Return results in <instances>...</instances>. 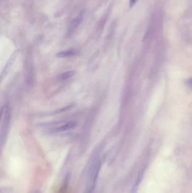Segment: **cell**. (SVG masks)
<instances>
[{
	"label": "cell",
	"instance_id": "6da1fadb",
	"mask_svg": "<svg viewBox=\"0 0 192 193\" xmlns=\"http://www.w3.org/2000/svg\"><path fill=\"white\" fill-rule=\"evenodd\" d=\"M4 116L1 128L0 129V148L3 146L9 131L10 120L11 117V111L9 103H7L4 107Z\"/></svg>",
	"mask_w": 192,
	"mask_h": 193
},
{
	"label": "cell",
	"instance_id": "7a4b0ae2",
	"mask_svg": "<svg viewBox=\"0 0 192 193\" xmlns=\"http://www.w3.org/2000/svg\"><path fill=\"white\" fill-rule=\"evenodd\" d=\"M101 163L100 160H97L95 162L93 166H92L90 172V178L88 184L86 187L85 191L84 193H93L95 186L96 185L97 178L100 169Z\"/></svg>",
	"mask_w": 192,
	"mask_h": 193
},
{
	"label": "cell",
	"instance_id": "3957f363",
	"mask_svg": "<svg viewBox=\"0 0 192 193\" xmlns=\"http://www.w3.org/2000/svg\"><path fill=\"white\" fill-rule=\"evenodd\" d=\"M19 52H20V49H16L14 52L12 53V54L7 60L5 66H4L3 70L0 75V84L3 81V79L6 77L7 74H9L10 71L12 67V65L16 62V60L18 56Z\"/></svg>",
	"mask_w": 192,
	"mask_h": 193
},
{
	"label": "cell",
	"instance_id": "277c9868",
	"mask_svg": "<svg viewBox=\"0 0 192 193\" xmlns=\"http://www.w3.org/2000/svg\"><path fill=\"white\" fill-rule=\"evenodd\" d=\"M83 18V13L81 12L79 16H77L76 18L74 19L73 21H71L69 28H68V36H70L74 33V32L76 30L77 28L78 27V25L82 23Z\"/></svg>",
	"mask_w": 192,
	"mask_h": 193
},
{
	"label": "cell",
	"instance_id": "5b68a950",
	"mask_svg": "<svg viewBox=\"0 0 192 193\" xmlns=\"http://www.w3.org/2000/svg\"><path fill=\"white\" fill-rule=\"evenodd\" d=\"M146 166L145 164H144L142 166V167L139 170V173L137 174V177L136 178L135 182L132 188L131 193H137L138 187L139 186L140 184H141V181L143 180L144 175L145 174V172L146 171Z\"/></svg>",
	"mask_w": 192,
	"mask_h": 193
},
{
	"label": "cell",
	"instance_id": "8992f818",
	"mask_svg": "<svg viewBox=\"0 0 192 193\" xmlns=\"http://www.w3.org/2000/svg\"><path fill=\"white\" fill-rule=\"evenodd\" d=\"M77 51L74 49H68L64 51H61L56 54V57L58 58H68L72 57L74 55H77Z\"/></svg>",
	"mask_w": 192,
	"mask_h": 193
},
{
	"label": "cell",
	"instance_id": "52a82bcc",
	"mask_svg": "<svg viewBox=\"0 0 192 193\" xmlns=\"http://www.w3.org/2000/svg\"><path fill=\"white\" fill-rule=\"evenodd\" d=\"M76 126L77 123L76 122H68V123L65 124L64 125L56 128L55 129H54V131L56 132H62L67 131L70 130L71 129L74 128L75 126Z\"/></svg>",
	"mask_w": 192,
	"mask_h": 193
},
{
	"label": "cell",
	"instance_id": "ba28073f",
	"mask_svg": "<svg viewBox=\"0 0 192 193\" xmlns=\"http://www.w3.org/2000/svg\"><path fill=\"white\" fill-rule=\"evenodd\" d=\"M75 74L76 72L74 71H69L59 74L57 77V79L59 80H66L73 77Z\"/></svg>",
	"mask_w": 192,
	"mask_h": 193
},
{
	"label": "cell",
	"instance_id": "9c48e42d",
	"mask_svg": "<svg viewBox=\"0 0 192 193\" xmlns=\"http://www.w3.org/2000/svg\"><path fill=\"white\" fill-rule=\"evenodd\" d=\"M73 106H74V104H70V105H69V106H66V107H64V108H61L60 110H59L56 111L55 112V113H63V112H65V111L69 110H70V109H71V108H72Z\"/></svg>",
	"mask_w": 192,
	"mask_h": 193
},
{
	"label": "cell",
	"instance_id": "30bf717a",
	"mask_svg": "<svg viewBox=\"0 0 192 193\" xmlns=\"http://www.w3.org/2000/svg\"><path fill=\"white\" fill-rule=\"evenodd\" d=\"M137 0H130V7L132 8L136 3Z\"/></svg>",
	"mask_w": 192,
	"mask_h": 193
},
{
	"label": "cell",
	"instance_id": "8fae6325",
	"mask_svg": "<svg viewBox=\"0 0 192 193\" xmlns=\"http://www.w3.org/2000/svg\"><path fill=\"white\" fill-rule=\"evenodd\" d=\"M4 107H5V106H2L0 108V122H1V117H2V115H3V111H4Z\"/></svg>",
	"mask_w": 192,
	"mask_h": 193
},
{
	"label": "cell",
	"instance_id": "7c38bea8",
	"mask_svg": "<svg viewBox=\"0 0 192 193\" xmlns=\"http://www.w3.org/2000/svg\"><path fill=\"white\" fill-rule=\"evenodd\" d=\"M185 83H186V84H187V85L191 86V85H192V79H187Z\"/></svg>",
	"mask_w": 192,
	"mask_h": 193
}]
</instances>
